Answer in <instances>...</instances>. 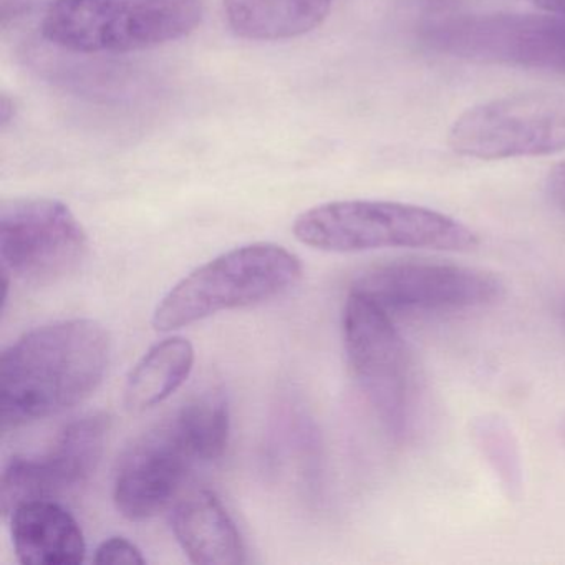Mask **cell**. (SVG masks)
Returning <instances> with one entry per match:
<instances>
[{
	"mask_svg": "<svg viewBox=\"0 0 565 565\" xmlns=\"http://www.w3.org/2000/svg\"><path fill=\"white\" fill-rule=\"evenodd\" d=\"M294 236L327 253H365L376 249H431L468 253L479 237L461 221L395 201H335L320 204L297 217Z\"/></svg>",
	"mask_w": 565,
	"mask_h": 565,
	"instance_id": "obj_2",
	"label": "cell"
},
{
	"mask_svg": "<svg viewBox=\"0 0 565 565\" xmlns=\"http://www.w3.org/2000/svg\"><path fill=\"white\" fill-rule=\"evenodd\" d=\"M529 2L547 14L565 18V0H529Z\"/></svg>",
	"mask_w": 565,
	"mask_h": 565,
	"instance_id": "obj_20",
	"label": "cell"
},
{
	"mask_svg": "<svg viewBox=\"0 0 565 565\" xmlns=\"http://www.w3.org/2000/svg\"><path fill=\"white\" fill-rule=\"evenodd\" d=\"M55 0H0V21L2 28H8L11 22L25 18L29 12L47 6V9L54 4Z\"/></svg>",
	"mask_w": 565,
	"mask_h": 565,
	"instance_id": "obj_18",
	"label": "cell"
},
{
	"mask_svg": "<svg viewBox=\"0 0 565 565\" xmlns=\"http://www.w3.org/2000/svg\"><path fill=\"white\" fill-rule=\"evenodd\" d=\"M88 237L67 204L18 198L0 204L2 276L34 286L77 273L87 259Z\"/></svg>",
	"mask_w": 565,
	"mask_h": 565,
	"instance_id": "obj_8",
	"label": "cell"
},
{
	"mask_svg": "<svg viewBox=\"0 0 565 565\" xmlns=\"http://www.w3.org/2000/svg\"><path fill=\"white\" fill-rule=\"evenodd\" d=\"M12 545L25 565H75L87 555L77 519L55 499L22 502L9 514Z\"/></svg>",
	"mask_w": 565,
	"mask_h": 565,
	"instance_id": "obj_13",
	"label": "cell"
},
{
	"mask_svg": "<svg viewBox=\"0 0 565 565\" xmlns=\"http://www.w3.org/2000/svg\"><path fill=\"white\" fill-rule=\"evenodd\" d=\"M332 6L333 0H223L234 34L259 42L300 38L319 28Z\"/></svg>",
	"mask_w": 565,
	"mask_h": 565,
	"instance_id": "obj_14",
	"label": "cell"
},
{
	"mask_svg": "<svg viewBox=\"0 0 565 565\" xmlns=\"http://www.w3.org/2000/svg\"><path fill=\"white\" fill-rule=\"evenodd\" d=\"M448 145L472 160L547 157L565 151V97L505 95L468 108L449 128Z\"/></svg>",
	"mask_w": 565,
	"mask_h": 565,
	"instance_id": "obj_6",
	"label": "cell"
},
{
	"mask_svg": "<svg viewBox=\"0 0 565 565\" xmlns=\"http://www.w3.org/2000/svg\"><path fill=\"white\" fill-rule=\"evenodd\" d=\"M423 39L451 57L565 74V18L547 12L446 18L423 29Z\"/></svg>",
	"mask_w": 565,
	"mask_h": 565,
	"instance_id": "obj_7",
	"label": "cell"
},
{
	"mask_svg": "<svg viewBox=\"0 0 565 565\" xmlns=\"http://www.w3.org/2000/svg\"><path fill=\"white\" fill-rule=\"evenodd\" d=\"M110 362V337L90 319L39 327L0 356L2 431L74 408L97 390Z\"/></svg>",
	"mask_w": 565,
	"mask_h": 565,
	"instance_id": "obj_1",
	"label": "cell"
},
{
	"mask_svg": "<svg viewBox=\"0 0 565 565\" xmlns=\"http://www.w3.org/2000/svg\"><path fill=\"white\" fill-rule=\"evenodd\" d=\"M171 527L193 564L239 565L246 547L236 522L210 489H193L174 505Z\"/></svg>",
	"mask_w": 565,
	"mask_h": 565,
	"instance_id": "obj_12",
	"label": "cell"
},
{
	"mask_svg": "<svg viewBox=\"0 0 565 565\" xmlns=\"http://www.w3.org/2000/svg\"><path fill=\"white\" fill-rule=\"evenodd\" d=\"M108 426V416L87 415L68 423L42 455L14 456L0 481L4 515L22 502L55 499L85 484L100 465Z\"/></svg>",
	"mask_w": 565,
	"mask_h": 565,
	"instance_id": "obj_10",
	"label": "cell"
},
{
	"mask_svg": "<svg viewBox=\"0 0 565 565\" xmlns=\"http://www.w3.org/2000/svg\"><path fill=\"white\" fill-rule=\"evenodd\" d=\"M196 465L200 458L173 413L125 449L114 482L118 512L130 521L160 514Z\"/></svg>",
	"mask_w": 565,
	"mask_h": 565,
	"instance_id": "obj_11",
	"label": "cell"
},
{
	"mask_svg": "<svg viewBox=\"0 0 565 565\" xmlns=\"http://www.w3.org/2000/svg\"><path fill=\"white\" fill-rule=\"evenodd\" d=\"M174 416L201 465L216 461L224 455L230 441L231 416L223 390L210 388L198 393Z\"/></svg>",
	"mask_w": 565,
	"mask_h": 565,
	"instance_id": "obj_16",
	"label": "cell"
},
{
	"mask_svg": "<svg viewBox=\"0 0 565 565\" xmlns=\"http://www.w3.org/2000/svg\"><path fill=\"white\" fill-rule=\"evenodd\" d=\"M350 369L386 431L403 438L412 423L415 376L405 340L379 303L350 290L343 309Z\"/></svg>",
	"mask_w": 565,
	"mask_h": 565,
	"instance_id": "obj_5",
	"label": "cell"
},
{
	"mask_svg": "<svg viewBox=\"0 0 565 565\" xmlns=\"http://www.w3.org/2000/svg\"><path fill=\"white\" fill-rule=\"evenodd\" d=\"M353 292L392 313H455L494 306L505 296L501 277L479 267L398 260L356 277Z\"/></svg>",
	"mask_w": 565,
	"mask_h": 565,
	"instance_id": "obj_9",
	"label": "cell"
},
{
	"mask_svg": "<svg viewBox=\"0 0 565 565\" xmlns=\"http://www.w3.org/2000/svg\"><path fill=\"white\" fill-rule=\"evenodd\" d=\"M194 349L181 337L157 343L128 375L125 406L130 412H147L170 398L193 372Z\"/></svg>",
	"mask_w": 565,
	"mask_h": 565,
	"instance_id": "obj_15",
	"label": "cell"
},
{
	"mask_svg": "<svg viewBox=\"0 0 565 565\" xmlns=\"http://www.w3.org/2000/svg\"><path fill=\"white\" fill-rule=\"evenodd\" d=\"M15 117V105L14 100L8 97V95H2L0 98V128L6 130L8 125L14 120Z\"/></svg>",
	"mask_w": 565,
	"mask_h": 565,
	"instance_id": "obj_21",
	"label": "cell"
},
{
	"mask_svg": "<svg viewBox=\"0 0 565 565\" xmlns=\"http://www.w3.org/2000/svg\"><path fill=\"white\" fill-rule=\"evenodd\" d=\"M302 277V264L286 247L249 244L224 253L184 277L153 313L160 332L181 329L223 310L259 306L289 292Z\"/></svg>",
	"mask_w": 565,
	"mask_h": 565,
	"instance_id": "obj_4",
	"label": "cell"
},
{
	"mask_svg": "<svg viewBox=\"0 0 565 565\" xmlns=\"http://www.w3.org/2000/svg\"><path fill=\"white\" fill-rule=\"evenodd\" d=\"M95 564H128L143 565L147 558L141 554L140 548L125 537H110L102 542L95 551Z\"/></svg>",
	"mask_w": 565,
	"mask_h": 565,
	"instance_id": "obj_17",
	"label": "cell"
},
{
	"mask_svg": "<svg viewBox=\"0 0 565 565\" xmlns=\"http://www.w3.org/2000/svg\"><path fill=\"white\" fill-rule=\"evenodd\" d=\"M203 15L204 0H55L42 35L77 54H128L186 38Z\"/></svg>",
	"mask_w": 565,
	"mask_h": 565,
	"instance_id": "obj_3",
	"label": "cell"
},
{
	"mask_svg": "<svg viewBox=\"0 0 565 565\" xmlns=\"http://www.w3.org/2000/svg\"><path fill=\"white\" fill-rule=\"evenodd\" d=\"M545 193H547L551 203L565 214V161L555 164L548 171L547 181H545Z\"/></svg>",
	"mask_w": 565,
	"mask_h": 565,
	"instance_id": "obj_19",
	"label": "cell"
}]
</instances>
